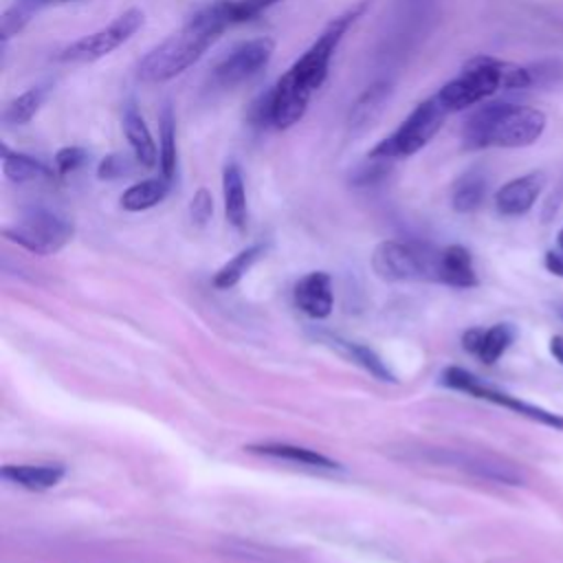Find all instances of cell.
<instances>
[{
  "mask_svg": "<svg viewBox=\"0 0 563 563\" xmlns=\"http://www.w3.org/2000/svg\"><path fill=\"white\" fill-rule=\"evenodd\" d=\"M121 128H123V134H125V141L132 150L134 161L141 167H147V169L156 167L158 165V147L152 139V132H150L143 114L139 112V108L134 103H128L123 108Z\"/></svg>",
  "mask_w": 563,
  "mask_h": 563,
  "instance_id": "obj_15",
  "label": "cell"
},
{
  "mask_svg": "<svg viewBox=\"0 0 563 563\" xmlns=\"http://www.w3.org/2000/svg\"><path fill=\"white\" fill-rule=\"evenodd\" d=\"M264 251H266L264 244H251V246L242 249V251L235 253L227 264H222V266L218 268V273L213 275L211 284H213L216 288H220V290L233 288V286L244 277V273L264 255Z\"/></svg>",
  "mask_w": 563,
  "mask_h": 563,
  "instance_id": "obj_25",
  "label": "cell"
},
{
  "mask_svg": "<svg viewBox=\"0 0 563 563\" xmlns=\"http://www.w3.org/2000/svg\"><path fill=\"white\" fill-rule=\"evenodd\" d=\"M446 117L449 112L444 110V106L438 101L435 95H431L424 101H420L391 134L380 139L367 152V156L376 161H387V163L398 158H409L416 152H420L440 132Z\"/></svg>",
  "mask_w": 563,
  "mask_h": 563,
  "instance_id": "obj_5",
  "label": "cell"
},
{
  "mask_svg": "<svg viewBox=\"0 0 563 563\" xmlns=\"http://www.w3.org/2000/svg\"><path fill=\"white\" fill-rule=\"evenodd\" d=\"M86 161H88V150H86V147H79V145L59 147V150L55 152V158H53L57 176H68V174L77 172Z\"/></svg>",
  "mask_w": 563,
  "mask_h": 563,
  "instance_id": "obj_29",
  "label": "cell"
},
{
  "mask_svg": "<svg viewBox=\"0 0 563 563\" xmlns=\"http://www.w3.org/2000/svg\"><path fill=\"white\" fill-rule=\"evenodd\" d=\"M48 88L46 86H33L29 90H24L22 95H18L15 99H11L2 112V119L7 125H24L29 123L40 106L44 103V97H46Z\"/></svg>",
  "mask_w": 563,
  "mask_h": 563,
  "instance_id": "obj_27",
  "label": "cell"
},
{
  "mask_svg": "<svg viewBox=\"0 0 563 563\" xmlns=\"http://www.w3.org/2000/svg\"><path fill=\"white\" fill-rule=\"evenodd\" d=\"M442 462L457 466L462 471H468L477 477L497 482V484H508V486H521L523 484V473L495 455H477V453H446Z\"/></svg>",
  "mask_w": 563,
  "mask_h": 563,
  "instance_id": "obj_12",
  "label": "cell"
},
{
  "mask_svg": "<svg viewBox=\"0 0 563 563\" xmlns=\"http://www.w3.org/2000/svg\"><path fill=\"white\" fill-rule=\"evenodd\" d=\"M372 0H358L350 9H345L341 15L332 18L323 31L317 35V40L303 51L301 57L292 62V66L271 86L273 90V128L288 130L295 123H299L308 110L310 97L323 86L330 62L358 18L365 15Z\"/></svg>",
  "mask_w": 563,
  "mask_h": 563,
  "instance_id": "obj_1",
  "label": "cell"
},
{
  "mask_svg": "<svg viewBox=\"0 0 563 563\" xmlns=\"http://www.w3.org/2000/svg\"><path fill=\"white\" fill-rule=\"evenodd\" d=\"M532 88V75L528 66L504 62L490 55L471 57L457 77L446 81L438 92V101L449 114L471 110L499 92Z\"/></svg>",
  "mask_w": 563,
  "mask_h": 563,
  "instance_id": "obj_4",
  "label": "cell"
},
{
  "mask_svg": "<svg viewBox=\"0 0 563 563\" xmlns=\"http://www.w3.org/2000/svg\"><path fill=\"white\" fill-rule=\"evenodd\" d=\"M543 264L552 275L563 277V251H548L543 257Z\"/></svg>",
  "mask_w": 563,
  "mask_h": 563,
  "instance_id": "obj_35",
  "label": "cell"
},
{
  "mask_svg": "<svg viewBox=\"0 0 563 563\" xmlns=\"http://www.w3.org/2000/svg\"><path fill=\"white\" fill-rule=\"evenodd\" d=\"M75 227L66 216L42 207L26 211L20 220L2 231L9 242L35 255H53L62 251L70 242Z\"/></svg>",
  "mask_w": 563,
  "mask_h": 563,
  "instance_id": "obj_7",
  "label": "cell"
},
{
  "mask_svg": "<svg viewBox=\"0 0 563 563\" xmlns=\"http://www.w3.org/2000/svg\"><path fill=\"white\" fill-rule=\"evenodd\" d=\"M515 336H517V330L510 323H495L486 330L471 328L462 334V347L468 354L477 356L482 363L493 365L512 345Z\"/></svg>",
  "mask_w": 563,
  "mask_h": 563,
  "instance_id": "obj_13",
  "label": "cell"
},
{
  "mask_svg": "<svg viewBox=\"0 0 563 563\" xmlns=\"http://www.w3.org/2000/svg\"><path fill=\"white\" fill-rule=\"evenodd\" d=\"M189 213H191V222H194V224H198V227H205V224H207V220H209L211 213H213V198H211L209 189L200 187V189L194 194V198H191V202H189Z\"/></svg>",
  "mask_w": 563,
  "mask_h": 563,
  "instance_id": "obj_33",
  "label": "cell"
},
{
  "mask_svg": "<svg viewBox=\"0 0 563 563\" xmlns=\"http://www.w3.org/2000/svg\"><path fill=\"white\" fill-rule=\"evenodd\" d=\"M438 282L451 288H473L477 286V273L473 266L471 251L462 244H449L440 249L438 257Z\"/></svg>",
  "mask_w": 563,
  "mask_h": 563,
  "instance_id": "obj_17",
  "label": "cell"
},
{
  "mask_svg": "<svg viewBox=\"0 0 563 563\" xmlns=\"http://www.w3.org/2000/svg\"><path fill=\"white\" fill-rule=\"evenodd\" d=\"M279 0H231V13L235 24L238 22H246L255 15H260L262 11H266L268 7L277 4Z\"/></svg>",
  "mask_w": 563,
  "mask_h": 563,
  "instance_id": "obj_34",
  "label": "cell"
},
{
  "mask_svg": "<svg viewBox=\"0 0 563 563\" xmlns=\"http://www.w3.org/2000/svg\"><path fill=\"white\" fill-rule=\"evenodd\" d=\"M44 7L42 0H15L4 13H2V42L11 40L13 35H18L29 22L31 18Z\"/></svg>",
  "mask_w": 563,
  "mask_h": 563,
  "instance_id": "obj_28",
  "label": "cell"
},
{
  "mask_svg": "<svg viewBox=\"0 0 563 563\" xmlns=\"http://www.w3.org/2000/svg\"><path fill=\"white\" fill-rule=\"evenodd\" d=\"M44 4H48V2H68V0H42Z\"/></svg>",
  "mask_w": 563,
  "mask_h": 563,
  "instance_id": "obj_39",
  "label": "cell"
},
{
  "mask_svg": "<svg viewBox=\"0 0 563 563\" xmlns=\"http://www.w3.org/2000/svg\"><path fill=\"white\" fill-rule=\"evenodd\" d=\"M2 477L20 488L26 490H48L57 486L64 475L66 466L64 464H7L2 466Z\"/></svg>",
  "mask_w": 563,
  "mask_h": 563,
  "instance_id": "obj_18",
  "label": "cell"
},
{
  "mask_svg": "<svg viewBox=\"0 0 563 563\" xmlns=\"http://www.w3.org/2000/svg\"><path fill=\"white\" fill-rule=\"evenodd\" d=\"M178 147H176V117L169 103L163 106L158 114V169L169 183L176 176Z\"/></svg>",
  "mask_w": 563,
  "mask_h": 563,
  "instance_id": "obj_23",
  "label": "cell"
},
{
  "mask_svg": "<svg viewBox=\"0 0 563 563\" xmlns=\"http://www.w3.org/2000/svg\"><path fill=\"white\" fill-rule=\"evenodd\" d=\"M486 196V178L479 172H468L460 176L451 189V207L457 213L475 211Z\"/></svg>",
  "mask_w": 563,
  "mask_h": 563,
  "instance_id": "obj_26",
  "label": "cell"
},
{
  "mask_svg": "<svg viewBox=\"0 0 563 563\" xmlns=\"http://www.w3.org/2000/svg\"><path fill=\"white\" fill-rule=\"evenodd\" d=\"M292 297L301 312H306L312 319H325L334 306L330 275L323 271H312V273L303 275L295 284Z\"/></svg>",
  "mask_w": 563,
  "mask_h": 563,
  "instance_id": "obj_14",
  "label": "cell"
},
{
  "mask_svg": "<svg viewBox=\"0 0 563 563\" xmlns=\"http://www.w3.org/2000/svg\"><path fill=\"white\" fill-rule=\"evenodd\" d=\"M145 24V13L139 7H130L110 20L106 26L70 42L57 53V59L64 64H90L123 46L128 40L136 35V31Z\"/></svg>",
  "mask_w": 563,
  "mask_h": 563,
  "instance_id": "obj_8",
  "label": "cell"
},
{
  "mask_svg": "<svg viewBox=\"0 0 563 563\" xmlns=\"http://www.w3.org/2000/svg\"><path fill=\"white\" fill-rule=\"evenodd\" d=\"M556 242H559V249L563 251V227H561V231H559V235H556Z\"/></svg>",
  "mask_w": 563,
  "mask_h": 563,
  "instance_id": "obj_37",
  "label": "cell"
},
{
  "mask_svg": "<svg viewBox=\"0 0 563 563\" xmlns=\"http://www.w3.org/2000/svg\"><path fill=\"white\" fill-rule=\"evenodd\" d=\"M130 158L125 154H108L99 161L97 165V176L101 180H114V178H121L130 172Z\"/></svg>",
  "mask_w": 563,
  "mask_h": 563,
  "instance_id": "obj_32",
  "label": "cell"
},
{
  "mask_svg": "<svg viewBox=\"0 0 563 563\" xmlns=\"http://www.w3.org/2000/svg\"><path fill=\"white\" fill-rule=\"evenodd\" d=\"M442 385L451 387V389H460V391H466L475 398H482V400H488V402H495L499 407H506L532 422H539V424H545L554 431H563V413H554V411H548L543 407H537V405H530L517 396H510L506 391H499L486 383H482L477 376H473L471 372L462 369V367H446L440 376Z\"/></svg>",
  "mask_w": 563,
  "mask_h": 563,
  "instance_id": "obj_9",
  "label": "cell"
},
{
  "mask_svg": "<svg viewBox=\"0 0 563 563\" xmlns=\"http://www.w3.org/2000/svg\"><path fill=\"white\" fill-rule=\"evenodd\" d=\"M2 172L15 185L53 180V176L57 174L53 167H48L40 158L24 152H15L9 145H2Z\"/></svg>",
  "mask_w": 563,
  "mask_h": 563,
  "instance_id": "obj_21",
  "label": "cell"
},
{
  "mask_svg": "<svg viewBox=\"0 0 563 563\" xmlns=\"http://www.w3.org/2000/svg\"><path fill=\"white\" fill-rule=\"evenodd\" d=\"M550 352L563 365V336H552L550 339Z\"/></svg>",
  "mask_w": 563,
  "mask_h": 563,
  "instance_id": "obj_36",
  "label": "cell"
},
{
  "mask_svg": "<svg viewBox=\"0 0 563 563\" xmlns=\"http://www.w3.org/2000/svg\"><path fill=\"white\" fill-rule=\"evenodd\" d=\"M328 341L332 343V347H336L343 356H347L350 361H354L356 365H361V367H363L365 372H369L374 378L396 383V376L389 372V367L385 365V361H383L374 350H369L367 345L354 343V341H347V339H341V336H328Z\"/></svg>",
  "mask_w": 563,
  "mask_h": 563,
  "instance_id": "obj_24",
  "label": "cell"
},
{
  "mask_svg": "<svg viewBox=\"0 0 563 563\" xmlns=\"http://www.w3.org/2000/svg\"><path fill=\"white\" fill-rule=\"evenodd\" d=\"M387 169H389V163L387 161H376V158H369L356 167V172L352 174L350 183L356 185V187H365V185H372L376 180H380L383 176H387Z\"/></svg>",
  "mask_w": 563,
  "mask_h": 563,
  "instance_id": "obj_31",
  "label": "cell"
},
{
  "mask_svg": "<svg viewBox=\"0 0 563 563\" xmlns=\"http://www.w3.org/2000/svg\"><path fill=\"white\" fill-rule=\"evenodd\" d=\"M169 194V180L158 176V178H145V180H139L134 185H130L121 198H119V205L125 209V211H145V209H152L156 207L158 202H163Z\"/></svg>",
  "mask_w": 563,
  "mask_h": 563,
  "instance_id": "obj_22",
  "label": "cell"
},
{
  "mask_svg": "<svg viewBox=\"0 0 563 563\" xmlns=\"http://www.w3.org/2000/svg\"><path fill=\"white\" fill-rule=\"evenodd\" d=\"M246 119L251 125L255 128H268L273 125V90L268 88L266 92H262L246 112Z\"/></svg>",
  "mask_w": 563,
  "mask_h": 563,
  "instance_id": "obj_30",
  "label": "cell"
},
{
  "mask_svg": "<svg viewBox=\"0 0 563 563\" xmlns=\"http://www.w3.org/2000/svg\"><path fill=\"white\" fill-rule=\"evenodd\" d=\"M249 453L262 455V457H271V460H282V462H290V464H299V466H308V468H339L341 464L314 449L308 446H299V444H288V442H262V444H249L244 446Z\"/></svg>",
  "mask_w": 563,
  "mask_h": 563,
  "instance_id": "obj_16",
  "label": "cell"
},
{
  "mask_svg": "<svg viewBox=\"0 0 563 563\" xmlns=\"http://www.w3.org/2000/svg\"><path fill=\"white\" fill-rule=\"evenodd\" d=\"M222 196H224V216L231 227L242 231L246 227L249 209H246V189L244 176L235 161L224 163L222 169Z\"/></svg>",
  "mask_w": 563,
  "mask_h": 563,
  "instance_id": "obj_20",
  "label": "cell"
},
{
  "mask_svg": "<svg viewBox=\"0 0 563 563\" xmlns=\"http://www.w3.org/2000/svg\"><path fill=\"white\" fill-rule=\"evenodd\" d=\"M391 97V84L389 81H374L372 86H367L356 101L350 108L347 114V128L352 132H363L367 125L374 123V119L383 112L385 103Z\"/></svg>",
  "mask_w": 563,
  "mask_h": 563,
  "instance_id": "obj_19",
  "label": "cell"
},
{
  "mask_svg": "<svg viewBox=\"0 0 563 563\" xmlns=\"http://www.w3.org/2000/svg\"><path fill=\"white\" fill-rule=\"evenodd\" d=\"M275 53L273 37H253L235 44L211 70V79L218 88H235L257 73H262Z\"/></svg>",
  "mask_w": 563,
  "mask_h": 563,
  "instance_id": "obj_10",
  "label": "cell"
},
{
  "mask_svg": "<svg viewBox=\"0 0 563 563\" xmlns=\"http://www.w3.org/2000/svg\"><path fill=\"white\" fill-rule=\"evenodd\" d=\"M556 312H559V317L563 319V303H561V306H556Z\"/></svg>",
  "mask_w": 563,
  "mask_h": 563,
  "instance_id": "obj_38",
  "label": "cell"
},
{
  "mask_svg": "<svg viewBox=\"0 0 563 563\" xmlns=\"http://www.w3.org/2000/svg\"><path fill=\"white\" fill-rule=\"evenodd\" d=\"M235 24L231 0H218L196 11L178 31L150 48L136 64V75L147 84L169 81L189 70L216 42Z\"/></svg>",
  "mask_w": 563,
  "mask_h": 563,
  "instance_id": "obj_2",
  "label": "cell"
},
{
  "mask_svg": "<svg viewBox=\"0 0 563 563\" xmlns=\"http://www.w3.org/2000/svg\"><path fill=\"white\" fill-rule=\"evenodd\" d=\"M545 125L548 117L537 108L488 99L471 108L462 125V143L466 150L528 147L543 136Z\"/></svg>",
  "mask_w": 563,
  "mask_h": 563,
  "instance_id": "obj_3",
  "label": "cell"
},
{
  "mask_svg": "<svg viewBox=\"0 0 563 563\" xmlns=\"http://www.w3.org/2000/svg\"><path fill=\"white\" fill-rule=\"evenodd\" d=\"M440 251L429 244L385 240L372 253V268L385 282H438Z\"/></svg>",
  "mask_w": 563,
  "mask_h": 563,
  "instance_id": "obj_6",
  "label": "cell"
},
{
  "mask_svg": "<svg viewBox=\"0 0 563 563\" xmlns=\"http://www.w3.org/2000/svg\"><path fill=\"white\" fill-rule=\"evenodd\" d=\"M543 187H545V174L541 169L517 176L497 189L495 209L508 218L523 216L534 207Z\"/></svg>",
  "mask_w": 563,
  "mask_h": 563,
  "instance_id": "obj_11",
  "label": "cell"
}]
</instances>
